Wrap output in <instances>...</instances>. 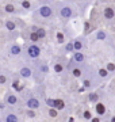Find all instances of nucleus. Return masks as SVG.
I'll return each instance as SVG.
<instances>
[{"label":"nucleus","mask_w":115,"mask_h":122,"mask_svg":"<svg viewBox=\"0 0 115 122\" xmlns=\"http://www.w3.org/2000/svg\"><path fill=\"white\" fill-rule=\"evenodd\" d=\"M42 71H43V72H48V66H46V65H42Z\"/></svg>","instance_id":"obj_32"},{"label":"nucleus","mask_w":115,"mask_h":122,"mask_svg":"<svg viewBox=\"0 0 115 122\" xmlns=\"http://www.w3.org/2000/svg\"><path fill=\"white\" fill-rule=\"evenodd\" d=\"M5 29L10 30V31H14L16 29V25H15V22H12V20H5Z\"/></svg>","instance_id":"obj_10"},{"label":"nucleus","mask_w":115,"mask_h":122,"mask_svg":"<svg viewBox=\"0 0 115 122\" xmlns=\"http://www.w3.org/2000/svg\"><path fill=\"white\" fill-rule=\"evenodd\" d=\"M62 69H64V66H62L61 64H56V65H54V71H56L57 73H60V72H62Z\"/></svg>","instance_id":"obj_21"},{"label":"nucleus","mask_w":115,"mask_h":122,"mask_svg":"<svg viewBox=\"0 0 115 122\" xmlns=\"http://www.w3.org/2000/svg\"><path fill=\"white\" fill-rule=\"evenodd\" d=\"M73 75H75L76 77L81 76V71H80V68H75V69H73Z\"/></svg>","instance_id":"obj_23"},{"label":"nucleus","mask_w":115,"mask_h":122,"mask_svg":"<svg viewBox=\"0 0 115 122\" xmlns=\"http://www.w3.org/2000/svg\"><path fill=\"white\" fill-rule=\"evenodd\" d=\"M84 84H85V87H89V81H88V80H85Z\"/></svg>","instance_id":"obj_33"},{"label":"nucleus","mask_w":115,"mask_h":122,"mask_svg":"<svg viewBox=\"0 0 115 122\" xmlns=\"http://www.w3.org/2000/svg\"><path fill=\"white\" fill-rule=\"evenodd\" d=\"M84 117L87 118V119H89V118H91V114H89V111H85V114H84Z\"/></svg>","instance_id":"obj_31"},{"label":"nucleus","mask_w":115,"mask_h":122,"mask_svg":"<svg viewBox=\"0 0 115 122\" xmlns=\"http://www.w3.org/2000/svg\"><path fill=\"white\" fill-rule=\"evenodd\" d=\"M5 121H7V122H16V121H18V117H16V115H14V114H8V115L5 117Z\"/></svg>","instance_id":"obj_14"},{"label":"nucleus","mask_w":115,"mask_h":122,"mask_svg":"<svg viewBox=\"0 0 115 122\" xmlns=\"http://www.w3.org/2000/svg\"><path fill=\"white\" fill-rule=\"evenodd\" d=\"M29 38H30L33 42H37V41H39V35L37 34V31H33V33L30 34V37H29Z\"/></svg>","instance_id":"obj_15"},{"label":"nucleus","mask_w":115,"mask_h":122,"mask_svg":"<svg viewBox=\"0 0 115 122\" xmlns=\"http://www.w3.org/2000/svg\"><path fill=\"white\" fill-rule=\"evenodd\" d=\"M20 75H22L23 77H30L31 76V69L29 66H23L22 69H20Z\"/></svg>","instance_id":"obj_8"},{"label":"nucleus","mask_w":115,"mask_h":122,"mask_svg":"<svg viewBox=\"0 0 115 122\" xmlns=\"http://www.w3.org/2000/svg\"><path fill=\"white\" fill-rule=\"evenodd\" d=\"M5 102H7L8 105L14 106V105H16V103H18V98H16L15 95H12V94H8V95L5 96Z\"/></svg>","instance_id":"obj_6"},{"label":"nucleus","mask_w":115,"mask_h":122,"mask_svg":"<svg viewBox=\"0 0 115 122\" xmlns=\"http://www.w3.org/2000/svg\"><path fill=\"white\" fill-rule=\"evenodd\" d=\"M22 7L24 10H29L31 7V3L29 1V0H23V1H22Z\"/></svg>","instance_id":"obj_19"},{"label":"nucleus","mask_w":115,"mask_h":122,"mask_svg":"<svg viewBox=\"0 0 115 122\" xmlns=\"http://www.w3.org/2000/svg\"><path fill=\"white\" fill-rule=\"evenodd\" d=\"M99 75H100L102 77H107V76H108V71H107V68H102V69H99Z\"/></svg>","instance_id":"obj_17"},{"label":"nucleus","mask_w":115,"mask_h":122,"mask_svg":"<svg viewBox=\"0 0 115 122\" xmlns=\"http://www.w3.org/2000/svg\"><path fill=\"white\" fill-rule=\"evenodd\" d=\"M4 11H5L7 14H12V12H15V7H14V4L8 3V4L4 5Z\"/></svg>","instance_id":"obj_12"},{"label":"nucleus","mask_w":115,"mask_h":122,"mask_svg":"<svg viewBox=\"0 0 115 122\" xmlns=\"http://www.w3.org/2000/svg\"><path fill=\"white\" fill-rule=\"evenodd\" d=\"M27 106L30 107V109H38L39 107V100L38 99H35V98H31V99H29L27 100Z\"/></svg>","instance_id":"obj_4"},{"label":"nucleus","mask_w":115,"mask_h":122,"mask_svg":"<svg viewBox=\"0 0 115 122\" xmlns=\"http://www.w3.org/2000/svg\"><path fill=\"white\" fill-rule=\"evenodd\" d=\"M54 107L57 110H62L65 107V103H64V100L61 99H54Z\"/></svg>","instance_id":"obj_9"},{"label":"nucleus","mask_w":115,"mask_h":122,"mask_svg":"<svg viewBox=\"0 0 115 122\" xmlns=\"http://www.w3.org/2000/svg\"><path fill=\"white\" fill-rule=\"evenodd\" d=\"M60 15H61V18H71L72 16V8L71 7H68V5H64L61 10H60Z\"/></svg>","instance_id":"obj_3"},{"label":"nucleus","mask_w":115,"mask_h":122,"mask_svg":"<svg viewBox=\"0 0 115 122\" xmlns=\"http://www.w3.org/2000/svg\"><path fill=\"white\" fill-rule=\"evenodd\" d=\"M73 60H75L76 62H83V61H84V54L80 53V50H77V53L73 54Z\"/></svg>","instance_id":"obj_7"},{"label":"nucleus","mask_w":115,"mask_h":122,"mask_svg":"<svg viewBox=\"0 0 115 122\" xmlns=\"http://www.w3.org/2000/svg\"><path fill=\"white\" fill-rule=\"evenodd\" d=\"M46 103H48L49 107H54V99H48L46 100Z\"/></svg>","instance_id":"obj_27"},{"label":"nucleus","mask_w":115,"mask_h":122,"mask_svg":"<svg viewBox=\"0 0 115 122\" xmlns=\"http://www.w3.org/2000/svg\"><path fill=\"white\" fill-rule=\"evenodd\" d=\"M106 68H107V71H115V65L114 64H111V62L106 66Z\"/></svg>","instance_id":"obj_29"},{"label":"nucleus","mask_w":115,"mask_h":122,"mask_svg":"<svg viewBox=\"0 0 115 122\" xmlns=\"http://www.w3.org/2000/svg\"><path fill=\"white\" fill-rule=\"evenodd\" d=\"M57 41L61 44V42H64V34L62 33H57Z\"/></svg>","instance_id":"obj_22"},{"label":"nucleus","mask_w":115,"mask_h":122,"mask_svg":"<svg viewBox=\"0 0 115 122\" xmlns=\"http://www.w3.org/2000/svg\"><path fill=\"white\" fill-rule=\"evenodd\" d=\"M7 83V77L4 75H0V84H5Z\"/></svg>","instance_id":"obj_25"},{"label":"nucleus","mask_w":115,"mask_h":122,"mask_svg":"<svg viewBox=\"0 0 115 122\" xmlns=\"http://www.w3.org/2000/svg\"><path fill=\"white\" fill-rule=\"evenodd\" d=\"M97 38H99V39H104V38H106V33L99 31V33H97Z\"/></svg>","instance_id":"obj_26"},{"label":"nucleus","mask_w":115,"mask_h":122,"mask_svg":"<svg viewBox=\"0 0 115 122\" xmlns=\"http://www.w3.org/2000/svg\"><path fill=\"white\" fill-rule=\"evenodd\" d=\"M73 49H75V48H73V44H72V42L67 45V52H72Z\"/></svg>","instance_id":"obj_28"},{"label":"nucleus","mask_w":115,"mask_h":122,"mask_svg":"<svg viewBox=\"0 0 115 122\" xmlns=\"http://www.w3.org/2000/svg\"><path fill=\"white\" fill-rule=\"evenodd\" d=\"M73 48H75V50H81V49H83V44H81L80 41H75Z\"/></svg>","instance_id":"obj_16"},{"label":"nucleus","mask_w":115,"mask_h":122,"mask_svg":"<svg viewBox=\"0 0 115 122\" xmlns=\"http://www.w3.org/2000/svg\"><path fill=\"white\" fill-rule=\"evenodd\" d=\"M111 121H112V122H115V117H114V118H112V119H111Z\"/></svg>","instance_id":"obj_34"},{"label":"nucleus","mask_w":115,"mask_h":122,"mask_svg":"<svg viewBox=\"0 0 115 122\" xmlns=\"http://www.w3.org/2000/svg\"><path fill=\"white\" fill-rule=\"evenodd\" d=\"M104 111H106L104 105H103V103H97V105H96V113L102 115V114H104Z\"/></svg>","instance_id":"obj_13"},{"label":"nucleus","mask_w":115,"mask_h":122,"mask_svg":"<svg viewBox=\"0 0 115 122\" xmlns=\"http://www.w3.org/2000/svg\"><path fill=\"white\" fill-rule=\"evenodd\" d=\"M20 52H22V49H20L19 45H14V46H11V54L16 56V54H20Z\"/></svg>","instance_id":"obj_11"},{"label":"nucleus","mask_w":115,"mask_h":122,"mask_svg":"<svg viewBox=\"0 0 115 122\" xmlns=\"http://www.w3.org/2000/svg\"><path fill=\"white\" fill-rule=\"evenodd\" d=\"M27 53H29V56H30L31 58H37V57L41 54V50L37 45H30V46L27 48Z\"/></svg>","instance_id":"obj_1"},{"label":"nucleus","mask_w":115,"mask_h":122,"mask_svg":"<svg viewBox=\"0 0 115 122\" xmlns=\"http://www.w3.org/2000/svg\"><path fill=\"white\" fill-rule=\"evenodd\" d=\"M89 100L91 102H97V94H91L89 95Z\"/></svg>","instance_id":"obj_24"},{"label":"nucleus","mask_w":115,"mask_h":122,"mask_svg":"<svg viewBox=\"0 0 115 122\" xmlns=\"http://www.w3.org/2000/svg\"><path fill=\"white\" fill-rule=\"evenodd\" d=\"M37 34L39 35V38H45L46 37V31L43 29H37Z\"/></svg>","instance_id":"obj_18"},{"label":"nucleus","mask_w":115,"mask_h":122,"mask_svg":"<svg viewBox=\"0 0 115 122\" xmlns=\"http://www.w3.org/2000/svg\"><path fill=\"white\" fill-rule=\"evenodd\" d=\"M27 115H29V117H33V118H34V117H35V113H34V111H33V109H31L30 111H27Z\"/></svg>","instance_id":"obj_30"},{"label":"nucleus","mask_w":115,"mask_h":122,"mask_svg":"<svg viewBox=\"0 0 115 122\" xmlns=\"http://www.w3.org/2000/svg\"><path fill=\"white\" fill-rule=\"evenodd\" d=\"M49 115L50 117H57V109L56 107H52V109L49 110Z\"/></svg>","instance_id":"obj_20"},{"label":"nucleus","mask_w":115,"mask_h":122,"mask_svg":"<svg viewBox=\"0 0 115 122\" xmlns=\"http://www.w3.org/2000/svg\"><path fill=\"white\" fill-rule=\"evenodd\" d=\"M103 14H104V18H106V19H112V18L115 16V11H114V8H111V7H106Z\"/></svg>","instance_id":"obj_5"},{"label":"nucleus","mask_w":115,"mask_h":122,"mask_svg":"<svg viewBox=\"0 0 115 122\" xmlns=\"http://www.w3.org/2000/svg\"><path fill=\"white\" fill-rule=\"evenodd\" d=\"M39 15L42 18H50L53 15V10L48 7V5H43V7H41L39 8Z\"/></svg>","instance_id":"obj_2"}]
</instances>
